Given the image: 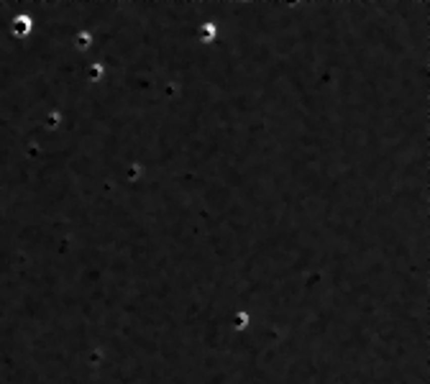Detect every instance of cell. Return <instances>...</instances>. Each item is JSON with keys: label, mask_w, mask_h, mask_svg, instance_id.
Returning <instances> with one entry per match:
<instances>
[{"label": "cell", "mask_w": 430, "mask_h": 384, "mask_svg": "<svg viewBox=\"0 0 430 384\" xmlns=\"http://www.w3.org/2000/svg\"><path fill=\"white\" fill-rule=\"evenodd\" d=\"M215 33H218L215 23H203V26H200V41H203V44H213Z\"/></svg>", "instance_id": "2"}, {"label": "cell", "mask_w": 430, "mask_h": 384, "mask_svg": "<svg viewBox=\"0 0 430 384\" xmlns=\"http://www.w3.org/2000/svg\"><path fill=\"white\" fill-rule=\"evenodd\" d=\"M13 31H16V36H26V33H31V18H28V16H16V21H13Z\"/></svg>", "instance_id": "1"}, {"label": "cell", "mask_w": 430, "mask_h": 384, "mask_svg": "<svg viewBox=\"0 0 430 384\" xmlns=\"http://www.w3.org/2000/svg\"><path fill=\"white\" fill-rule=\"evenodd\" d=\"M103 77H105V64H100V62H95L90 69H87V80L95 85V82H100L103 80Z\"/></svg>", "instance_id": "3"}, {"label": "cell", "mask_w": 430, "mask_h": 384, "mask_svg": "<svg viewBox=\"0 0 430 384\" xmlns=\"http://www.w3.org/2000/svg\"><path fill=\"white\" fill-rule=\"evenodd\" d=\"M74 44H77V49H90V44H92V36H90V33H77Z\"/></svg>", "instance_id": "4"}]
</instances>
